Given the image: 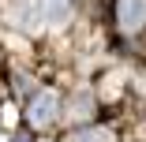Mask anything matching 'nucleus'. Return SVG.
Masks as SVG:
<instances>
[{"mask_svg": "<svg viewBox=\"0 0 146 142\" xmlns=\"http://www.w3.org/2000/svg\"><path fill=\"white\" fill-rule=\"evenodd\" d=\"M116 22H120V30L139 34L146 26V0H120L116 4Z\"/></svg>", "mask_w": 146, "mask_h": 142, "instance_id": "obj_1", "label": "nucleus"}, {"mask_svg": "<svg viewBox=\"0 0 146 142\" xmlns=\"http://www.w3.org/2000/svg\"><path fill=\"white\" fill-rule=\"evenodd\" d=\"M56 105H60V97H56L52 90H41V94L34 97L30 112H26V116H30V124H34V127H49V124L56 120Z\"/></svg>", "mask_w": 146, "mask_h": 142, "instance_id": "obj_2", "label": "nucleus"}, {"mask_svg": "<svg viewBox=\"0 0 146 142\" xmlns=\"http://www.w3.org/2000/svg\"><path fill=\"white\" fill-rule=\"evenodd\" d=\"M41 15H45L49 26H64L68 15H71V4L68 0H41Z\"/></svg>", "mask_w": 146, "mask_h": 142, "instance_id": "obj_3", "label": "nucleus"}, {"mask_svg": "<svg viewBox=\"0 0 146 142\" xmlns=\"http://www.w3.org/2000/svg\"><path fill=\"white\" fill-rule=\"evenodd\" d=\"M116 135L109 131V127H90V131H79L75 135V142H112Z\"/></svg>", "mask_w": 146, "mask_h": 142, "instance_id": "obj_4", "label": "nucleus"}, {"mask_svg": "<svg viewBox=\"0 0 146 142\" xmlns=\"http://www.w3.org/2000/svg\"><path fill=\"white\" fill-rule=\"evenodd\" d=\"M71 116H75V120H79V116H90V97H86V94H82V97H75Z\"/></svg>", "mask_w": 146, "mask_h": 142, "instance_id": "obj_5", "label": "nucleus"}, {"mask_svg": "<svg viewBox=\"0 0 146 142\" xmlns=\"http://www.w3.org/2000/svg\"><path fill=\"white\" fill-rule=\"evenodd\" d=\"M0 142H4V138H0Z\"/></svg>", "mask_w": 146, "mask_h": 142, "instance_id": "obj_6", "label": "nucleus"}]
</instances>
